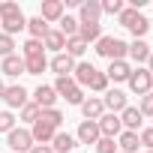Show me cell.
<instances>
[{
    "instance_id": "cell-32",
    "label": "cell",
    "mask_w": 153,
    "mask_h": 153,
    "mask_svg": "<svg viewBox=\"0 0 153 153\" xmlns=\"http://www.w3.org/2000/svg\"><path fill=\"white\" fill-rule=\"evenodd\" d=\"M99 6H102V15H114V18L126 9L123 0H99Z\"/></svg>"
},
{
    "instance_id": "cell-4",
    "label": "cell",
    "mask_w": 153,
    "mask_h": 153,
    "mask_svg": "<svg viewBox=\"0 0 153 153\" xmlns=\"http://www.w3.org/2000/svg\"><path fill=\"white\" fill-rule=\"evenodd\" d=\"M51 87H54V93H57L60 99H66V105H81V102L87 99V96H84V90L72 81V75H66V78H57Z\"/></svg>"
},
{
    "instance_id": "cell-36",
    "label": "cell",
    "mask_w": 153,
    "mask_h": 153,
    "mask_svg": "<svg viewBox=\"0 0 153 153\" xmlns=\"http://www.w3.org/2000/svg\"><path fill=\"white\" fill-rule=\"evenodd\" d=\"M138 111H141V117H153V90L138 99Z\"/></svg>"
},
{
    "instance_id": "cell-28",
    "label": "cell",
    "mask_w": 153,
    "mask_h": 153,
    "mask_svg": "<svg viewBox=\"0 0 153 153\" xmlns=\"http://www.w3.org/2000/svg\"><path fill=\"white\" fill-rule=\"evenodd\" d=\"M57 30L69 39V36H78V18L75 15H63L60 21H57Z\"/></svg>"
},
{
    "instance_id": "cell-5",
    "label": "cell",
    "mask_w": 153,
    "mask_h": 153,
    "mask_svg": "<svg viewBox=\"0 0 153 153\" xmlns=\"http://www.w3.org/2000/svg\"><path fill=\"white\" fill-rule=\"evenodd\" d=\"M126 84H129V90L141 99V96H147V93L153 90V75L147 72V66H138V69L129 72V81H126Z\"/></svg>"
},
{
    "instance_id": "cell-43",
    "label": "cell",
    "mask_w": 153,
    "mask_h": 153,
    "mask_svg": "<svg viewBox=\"0 0 153 153\" xmlns=\"http://www.w3.org/2000/svg\"><path fill=\"white\" fill-rule=\"evenodd\" d=\"M147 153H153V150H147Z\"/></svg>"
},
{
    "instance_id": "cell-30",
    "label": "cell",
    "mask_w": 153,
    "mask_h": 153,
    "mask_svg": "<svg viewBox=\"0 0 153 153\" xmlns=\"http://www.w3.org/2000/svg\"><path fill=\"white\" fill-rule=\"evenodd\" d=\"M39 54H45V48H42L39 39H27V42L21 45V57H24V60H27V57H39Z\"/></svg>"
},
{
    "instance_id": "cell-27",
    "label": "cell",
    "mask_w": 153,
    "mask_h": 153,
    "mask_svg": "<svg viewBox=\"0 0 153 153\" xmlns=\"http://www.w3.org/2000/svg\"><path fill=\"white\" fill-rule=\"evenodd\" d=\"M24 69H27V75H42V72L48 69V57H45V54L27 57V60H24Z\"/></svg>"
},
{
    "instance_id": "cell-9",
    "label": "cell",
    "mask_w": 153,
    "mask_h": 153,
    "mask_svg": "<svg viewBox=\"0 0 153 153\" xmlns=\"http://www.w3.org/2000/svg\"><path fill=\"white\" fill-rule=\"evenodd\" d=\"M99 138H102V132H99V123L96 120H81L78 123V132H75V141H78V144H93L96 147Z\"/></svg>"
},
{
    "instance_id": "cell-38",
    "label": "cell",
    "mask_w": 153,
    "mask_h": 153,
    "mask_svg": "<svg viewBox=\"0 0 153 153\" xmlns=\"http://www.w3.org/2000/svg\"><path fill=\"white\" fill-rule=\"evenodd\" d=\"M96 153H120V150H117V141L114 138H99L96 141Z\"/></svg>"
},
{
    "instance_id": "cell-16",
    "label": "cell",
    "mask_w": 153,
    "mask_h": 153,
    "mask_svg": "<svg viewBox=\"0 0 153 153\" xmlns=\"http://www.w3.org/2000/svg\"><path fill=\"white\" fill-rule=\"evenodd\" d=\"M0 72H3L6 78H18V75H27V69H24V57H18V54L3 57V63H0Z\"/></svg>"
},
{
    "instance_id": "cell-15",
    "label": "cell",
    "mask_w": 153,
    "mask_h": 153,
    "mask_svg": "<svg viewBox=\"0 0 153 153\" xmlns=\"http://www.w3.org/2000/svg\"><path fill=\"white\" fill-rule=\"evenodd\" d=\"M102 18V6H99V0H81V6H78V21L81 24H93Z\"/></svg>"
},
{
    "instance_id": "cell-6",
    "label": "cell",
    "mask_w": 153,
    "mask_h": 153,
    "mask_svg": "<svg viewBox=\"0 0 153 153\" xmlns=\"http://www.w3.org/2000/svg\"><path fill=\"white\" fill-rule=\"evenodd\" d=\"M6 144L12 147V153H30V147H33V135H30V129H12L9 135H6Z\"/></svg>"
},
{
    "instance_id": "cell-29",
    "label": "cell",
    "mask_w": 153,
    "mask_h": 153,
    "mask_svg": "<svg viewBox=\"0 0 153 153\" xmlns=\"http://www.w3.org/2000/svg\"><path fill=\"white\" fill-rule=\"evenodd\" d=\"M138 18H141V12H138V9H132V6H126V9H123V12L117 15V24L129 30V27H132V24H135Z\"/></svg>"
},
{
    "instance_id": "cell-19",
    "label": "cell",
    "mask_w": 153,
    "mask_h": 153,
    "mask_svg": "<svg viewBox=\"0 0 153 153\" xmlns=\"http://www.w3.org/2000/svg\"><path fill=\"white\" fill-rule=\"evenodd\" d=\"M60 129H54L51 123H45V120H36L33 123V129H30V135H33V144H51V138L57 135Z\"/></svg>"
},
{
    "instance_id": "cell-33",
    "label": "cell",
    "mask_w": 153,
    "mask_h": 153,
    "mask_svg": "<svg viewBox=\"0 0 153 153\" xmlns=\"http://www.w3.org/2000/svg\"><path fill=\"white\" fill-rule=\"evenodd\" d=\"M147 30H150V21H147L144 15H141V18H138V21L129 27V33H132L135 39H144V36H147Z\"/></svg>"
},
{
    "instance_id": "cell-12",
    "label": "cell",
    "mask_w": 153,
    "mask_h": 153,
    "mask_svg": "<svg viewBox=\"0 0 153 153\" xmlns=\"http://www.w3.org/2000/svg\"><path fill=\"white\" fill-rule=\"evenodd\" d=\"M48 69L57 75V78H66V75H72V72H75V60H72L69 54H63V51H60V54H54V57L48 60Z\"/></svg>"
},
{
    "instance_id": "cell-1",
    "label": "cell",
    "mask_w": 153,
    "mask_h": 153,
    "mask_svg": "<svg viewBox=\"0 0 153 153\" xmlns=\"http://www.w3.org/2000/svg\"><path fill=\"white\" fill-rule=\"evenodd\" d=\"M72 81L78 84L81 90H84V87H90L93 93H105V90H108V78H105V72H99L93 63H75Z\"/></svg>"
},
{
    "instance_id": "cell-24",
    "label": "cell",
    "mask_w": 153,
    "mask_h": 153,
    "mask_svg": "<svg viewBox=\"0 0 153 153\" xmlns=\"http://www.w3.org/2000/svg\"><path fill=\"white\" fill-rule=\"evenodd\" d=\"M78 36H81L87 45H90V42H99V39H102V24H99V21H93V24H81V21H78Z\"/></svg>"
},
{
    "instance_id": "cell-26",
    "label": "cell",
    "mask_w": 153,
    "mask_h": 153,
    "mask_svg": "<svg viewBox=\"0 0 153 153\" xmlns=\"http://www.w3.org/2000/svg\"><path fill=\"white\" fill-rule=\"evenodd\" d=\"M24 30L30 33V39H39V42H42V36H45L51 27H48V24L39 18V15H33V18H27V27H24Z\"/></svg>"
},
{
    "instance_id": "cell-35",
    "label": "cell",
    "mask_w": 153,
    "mask_h": 153,
    "mask_svg": "<svg viewBox=\"0 0 153 153\" xmlns=\"http://www.w3.org/2000/svg\"><path fill=\"white\" fill-rule=\"evenodd\" d=\"M21 120H24V123H36V120H39V105L27 102V105L21 108Z\"/></svg>"
},
{
    "instance_id": "cell-37",
    "label": "cell",
    "mask_w": 153,
    "mask_h": 153,
    "mask_svg": "<svg viewBox=\"0 0 153 153\" xmlns=\"http://www.w3.org/2000/svg\"><path fill=\"white\" fill-rule=\"evenodd\" d=\"M9 54H15V39L0 33V57H9Z\"/></svg>"
},
{
    "instance_id": "cell-13",
    "label": "cell",
    "mask_w": 153,
    "mask_h": 153,
    "mask_svg": "<svg viewBox=\"0 0 153 153\" xmlns=\"http://www.w3.org/2000/svg\"><path fill=\"white\" fill-rule=\"evenodd\" d=\"M99 132H102V138H117L120 132H123V126H120V114H111V111H105L99 120Z\"/></svg>"
},
{
    "instance_id": "cell-34",
    "label": "cell",
    "mask_w": 153,
    "mask_h": 153,
    "mask_svg": "<svg viewBox=\"0 0 153 153\" xmlns=\"http://www.w3.org/2000/svg\"><path fill=\"white\" fill-rule=\"evenodd\" d=\"M12 129H15V114L6 108V111H0V132H6V135H9Z\"/></svg>"
},
{
    "instance_id": "cell-21",
    "label": "cell",
    "mask_w": 153,
    "mask_h": 153,
    "mask_svg": "<svg viewBox=\"0 0 153 153\" xmlns=\"http://www.w3.org/2000/svg\"><path fill=\"white\" fill-rule=\"evenodd\" d=\"M150 51H153V48H150L144 39H132V42H129L126 57H129V60H135L138 66H144V63H147V57H150Z\"/></svg>"
},
{
    "instance_id": "cell-2",
    "label": "cell",
    "mask_w": 153,
    "mask_h": 153,
    "mask_svg": "<svg viewBox=\"0 0 153 153\" xmlns=\"http://www.w3.org/2000/svg\"><path fill=\"white\" fill-rule=\"evenodd\" d=\"M0 24H3V33L12 36V39H15L18 30L27 27V18H24V12H21V6L15 0H3L0 3Z\"/></svg>"
},
{
    "instance_id": "cell-22",
    "label": "cell",
    "mask_w": 153,
    "mask_h": 153,
    "mask_svg": "<svg viewBox=\"0 0 153 153\" xmlns=\"http://www.w3.org/2000/svg\"><path fill=\"white\" fill-rule=\"evenodd\" d=\"M63 45H66V36H63L57 27H51V30L42 36V48H45V51H54V54H60V51H63Z\"/></svg>"
},
{
    "instance_id": "cell-23",
    "label": "cell",
    "mask_w": 153,
    "mask_h": 153,
    "mask_svg": "<svg viewBox=\"0 0 153 153\" xmlns=\"http://www.w3.org/2000/svg\"><path fill=\"white\" fill-rule=\"evenodd\" d=\"M114 141H117V150H120V153H135V150L141 147V141H138V132H126V129H123V132H120Z\"/></svg>"
},
{
    "instance_id": "cell-40",
    "label": "cell",
    "mask_w": 153,
    "mask_h": 153,
    "mask_svg": "<svg viewBox=\"0 0 153 153\" xmlns=\"http://www.w3.org/2000/svg\"><path fill=\"white\" fill-rule=\"evenodd\" d=\"M30 153H54V150H51V144H33Z\"/></svg>"
},
{
    "instance_id": "cell-20",
    "label": "cell",
    "mask_w": 153,
    "mask_h": 153,
    "mask_svg": "<svg viewBox=\"0 0 153 153\" xmlns=\"http://www.w3.org/2000/svg\"><path fill=\"white\" fill-rule=\"evenodd\" d=\"M75 147H78V141H75L72 132H63V129H60V132L51 138V150H54V153H72Z\"/></svg>"
},
{
    "instance_id": "cell-17",
    "label": "cell",
    "mask_w": 153,
    "mask_h": 153,
    "mask_svg": "<svg viewBox=\"0 0 153 153\" xmlns=\"http://www.w3.org/2000/svg\"><path fill=\"white\" fill-rule=\"evenodd\" d=\"M81 114H84V120H99L102 114H105V105H102V96H87L81 105Z\"/></svg>"
},
{
    "instance_id": "cell-10",
    "label": "cell",
    "mask_w": 153,
    "mask_h": 153,
    "mask_svg": "<svg viewBox=\"0 0 153 153\" xmlns=\"http://www.w3.org/2000/svg\"><path fill=\"white\" fill-rule=\"evenodd\" d=\"M102 105H105V111H111V114H120V111L129 105V99H126V93H123V90H117V87H108V90L102 93Z\"/></svg>"
},
{
    "instance_id": "cell-8",
    "label": "cell",
    "mask_w": 153,
    "mask_h": 153,
    "mask_svg": "<svg viewBox=\"0 0 153 153\" xmlns=\"http://www.w3.org/2000/svg\"><path fill=\"white\" fill-rule=\"evenodd\" d=\"M66 15V6H63V0H42V9H39V18L51 27V24H57L60 18Z\"/></svg>"
},
{
    "instance_id": "cell-41",
    "label": "cell",
    "mask_w": 153,
    "mask_h": 153,
    "mask_svg": "<svg viewBox=\"0 0 153 153\" xmlns=\"http://www.w3.org/2000/svg\"><path fill=\"white\" fill-rule=\"evenodd\" d=\"M144 66H147V72L153 75V51H150V57H147V63H144Z\"/></svg>"
},
{
    "instance_id": "cell-42",
    "label": "cell",
    "mask_w": 153,
    "mask_h": 153,
    "mask_svg": "<svg viewBox=\"0 0 153 153\" xmlns=\"http://www.w3.org/2000/svg\"><path fill=\"white\" fill-rule=\"evenodd\" d=\"M3 93H6V84H3V81H0V99H3Z\"/></svg>"
},
{
    "instance_id": "cell-3",
    "label": "cell",
    "mask_w": 153,
    "mask_h": 153,
    "mask_svg": "<svg viewBox=\"0 0 153 153\" xmlns=\"http://www.w3.org/2000/svg\"><path fill=\"white\" fill-rule=\"evenodd\" d=\"M126 51H129V42H123V39H117V36H102V39L96 42V54L105 57L108 63H111V60H126Z\"/></svg>"
},
{
    "instance_id": "cell-18",
    "label": "cell",
    "mask_w": 153,
    "mask_h": 153,
    "mask_svg": "<svg viewBox=\"0 0 153 153\" xmlns=\"http://www.w3.org/2000/svg\"><path fill=\"white\" fill-rule=\"evenodd\" d=\"M141 123H144V117H141V111H138V108L126 105V108L120 111V126H123L126 132H138V129H141Z\"/></svg>"
},
{
    "instance_id": "cell-39",
    "label": "cell",
    "mask_w": 153,
    "mask_h": 153,
    "mask_svg": "<svg viewBox=\"0 0 153 153\" xmlns=\"http://www.w3.org/2000/svg\"><path fill=\"white\" fill-rule=\"evenodd\" d=\"M138 141H141V147L153 150V126H147V129H138Z\"/></svg>"
},
{
    "instance_id": "cell-7",
    "label": "cell",
    "mask_w": 153,
    "mask_h": 153,
    "mask_svg": "<svg viewBox=\"0 0 153 153\" xmlns=\"http://www.w3.org/2000/svg\"><path fill=\"white\" fill-rule=\"evenodd\" d=\"M3 102L9 105V111H21V108L30 102V93H27V87H21V84H12V87H6V93H3Z\"/></svg>"
},
{
    "instance_id": "cell-14",
    "label": "cell",
    "mask_w": 153,
    "mask_h": 153,
    "mask_svg": "<svg viewBox=\"0 0 153 153\" xmlns=\"http://www.w3.org/2000/svg\"><path fill=\"white\" fill-rule=\"evenodd\" d=\"M129 72H132V66L126 60H111L108 69H105V78H108V84L111 81L114 84H123V81H129Z\"/></svg>"
},
{
    "instance_id": "cell-25",
    "label": "cell",
    "mask_w": 153,
    "mask_h": 153,
    "mask_svg": "<svg viewBox=\"0 0 153 153\" xmlns=\"http://www.w3.org/2000/svg\"><path fill=\"white\" fill-rule=\"evenodd\" d=\"M87 48H90V45H87L81 36H69V39H66V45H63V54H69L72 60H78V57H81Z\"/></svg>"
},
{
    "instance_id": "cell-31",
    "label": "cell",
    "mask_w": 153,
    "mask_h": 153,
    "mask_svg": "<svg viewBox=\"0 0 153 153\" xmlns=\"http://www.w3.org/2000/svg\"><path fill=\"white\" fill-rule=\"evenodd\" d=\"M39 120H45V123H51L54 129H60V126H63V111H57V108H45V111H39Z\"/></svg>"
},
{
    "instance_id": "cell-11",
    "label": "cell",
    "mask_w": 153,
    "mask_h": 153,
    "mask_svg": "<svg viewBox=\"0 0 153 153\" xmlns=\"http://www.w3.org/2000/svg\"><path fill=\"white\" fill-rule=\"evenodd\" d=\"M57 93H54V87L51 84H39L36 90H33V105H39V111H45V108H57Z\"/></svg>"
}]
</instances>
